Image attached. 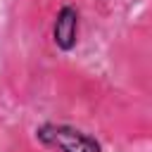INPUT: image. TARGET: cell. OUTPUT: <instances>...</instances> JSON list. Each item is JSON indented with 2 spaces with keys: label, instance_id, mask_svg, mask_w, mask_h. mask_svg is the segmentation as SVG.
Masks as SVG:
<instances>
[{
  "label": "cell",
  "instance_id": "obj_1",
  "mask_svg": "<svg viewBox=\"0 0 152 152\" xmlns=\"http://www.w3.org/2000/svg\"><path fill=\"white\" fill-rule=\"evenodd\" d=\"M36 140L55 152H102V145L90 133L69 124H40L36 128Z\"/></svg>",
  "mask_w": 152,
  "mask_h": 152
},
{
  "label": "cell",
  "instance_id": "obj_2",
  "mask_svg": "<svg viewBox=\"0 0 152 152\" xmlns=\"http://www.w3.org/2000/svg\"><path fill=\"white\" fill-rule=\"evenodd\" d=\"M78 24H81V14L74 5H62L59 12L55 14V24H52V40L62 52H69L76 48L78 40Z\"/></svg>",
  "mask_w": 152,
  "mask_h": 152
}]
</instances>
